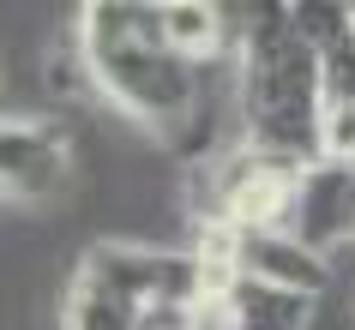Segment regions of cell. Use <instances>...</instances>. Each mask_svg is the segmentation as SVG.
Returning a JSON list of instances; mask_svg holds the SVG:
<instances>
[{"instance_id": "5", "label": "cell", "mask_w": 355, "mask_h": 330, "mask_svg": "<svg viewBox=\"0 0 355 330\" xmlns=\"http://www.w3.org/2000/svg\"><path fill=\"white\" fill-rule=\"evenodd\" d=\"M283 235H295L307 253L325 258V246L337 240H355V163H331L319 156L295 174V192H289V217H283Z\"/></svg>"}, {"instance_id": "8", "label": "cell", "mask_w": 355, "mask_h": 330, "mask_svg": "<svg viewBox=\"0 0 355 330\" xmlns=\"http://www.w3.org/2000/svg\"><path fill=\"white\" fill-rule=\"evenodd\" d=\"M145 312L132 306L127 294H114L109 282L78 271L73 288H67V330H139Z\"/></svg>"}, {"instance_id": "4", "label": "cell", "mask_w": 355, "mask_h": 330, "mask_svg": "<svg viewBox=\"0 0 355 330\" xmlns=\"http://www.w3.org/2000/svg\"><path fill=\"white\" fill-rule=\"evenodd\" d=\"M205 246L223 253V264L235 276H253L265 288H283V294H307L313 300L325 288V276L331 264L319 253H307L295 235H283V228H205Z\"/></svg>"}, {"instance_id": "6", "label": "cell", "mask_w": 355, "mask_h": 330, "mask_svg": "<svg viewBox=\"0 0 355 330\" xmlns=\"http://www.w3.org/2000/svg\"><path fill=\"white\" fill-rule=\"evenodd\" d=\"M150 19H157L163 48L181 55L187 66H211V60H223V48H235V24L211 0H163V6H150Z\"/></svg>"}, {"instance_id": "7", "label": "cell", "mask_w": 355, "mask_h": 330, "mask_svg": "<svg viewBox=\"0 0 355 330\" xmlns=\"http://www.w3.org/2000/svg\"><path fill=\"white\" fill-rule=\"evenodd\" d=\"M217 312H223L229 330H307L313 318V300L307 294H283V288H265L253 276H235L217 288Z\"/></svg>"}, {"instance_id": "1", "label": "cell", "mask_w": 355, "mask_h": 330, "mask_svg": "<svg viewBox=\"0 0 355 330\" xmlns=\"http://www.w3.org/2000/svg\"><path fill=\"white\" fill-rule=\"evenodd\" d=\"M78 60L121 114L145 120L150 132H163L187 156H199L211 145L223 102H211L205 66H187L181 55L163 48L150 6H132V0L85 6L78 12Z\"/></svg>"}, {"instance_id": "2", "label": "cell", "mask_w": 355, "mask_h": 330, "mask_svg": "<svg viewBox=\"0 0 355 330\" xmlns=\"http://www.w3.org/2000/svg\"><path fill=\"white\" fill-rule=\"evenodd\" d=\"M235 102H241V138L271 163L307 168L319 163V120H325V84L307 37L295 30L289 6H253L235 30Z\"/></svg>"}, {"instance_id": "9", "label": "cell", "mask_w": 355, "mask_h": 330, "mask_svg": "<svg viewBox=\"0 0 355 330\" xmlns=\"http://www.w3.org/2000/svg\"><path fill=\"white\" fill-rule=\"evenodd\" d=\"M349 312H355V294H349Z\"/></svg>"}, {"instance_id": "3", "label": "cell", "mask_w": 355, "mask_h": 330, "mask_svg": "<svg viewBox=\"0 0 355 330\" xmlns=\"http://www.w3.org/2000/svg\"><path fill=\"white\" fill-rule=\"evenodd\" d=\"M73 181V138L60 120H0V192L24 204H49Z\"/></svg>"}]
</instances>
